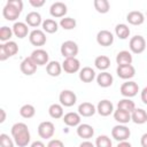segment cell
<instances>
[{"instance_id": "obj_1", "label": "cell", "mask_w": 147, "mask_h": 147, "mask_svg": "<svg viewBox=\"0 0 147 147\" xmlns=\"http://www.w3.org/2000/svg\"><path fill=\"white\" fill-rule=\"evenodd\" d=\"M11 136L14 138L15 144L18 147H25V146H28L29 142H30V139H31L30 132H29V129H28V125L25 123H22V122L15 123L11 126Z\"/></svg>"}, {"instance_id": "obj_2", "label": "cell", "mask_w": 147, "mask_h": 147, "mask_svg": "<svg viewBox=\"0 0 147 147\" xmlns=\"http://www.w3.org/2000/svg\"><path fill=\"white\" fill-rule=\"evenodd\" d=\"M23 10L22 0H8L2 9V15L7 21H15Z\"/></svg>"}, {"instance_id": "obj_3", "label": "cell", "mask_w": 147, "mask_h": 147, "mask_svg": "<svg viewBox=\"0 0 147 147\" xmlns=\"http://www.w3.org/2000/svg\"><path fill=\"white\" fill-rule=\"evenodd\" d=\"M130 134H131V131L127 126H125L124 124H118V125H115L113 129H111V137L117 140L118 142L121 141H126L129 138H130Z\"/></svg>"}, {"instance_id": "obj_4", "label": "cell", "mask_w": 147, "mask_h": 147, "mask_svg": "<svg viewBox=\"0 0 147 147\" xmlns=\"http://www.w3.org/2000/svg\"><path fill=\"white\" fill-rule=\"evenodd\" d=\"M61 54L63 55L64 59L68 57H76V55L78 54V45L72 41V40H67L61 45Z\"/></svg>"}, {"instance_id": "obj_5", "label": "cell", "mask_w": 147, "mask_h": 147, "mask_svg": "<svg viewBox=\"0 0 147 147\" xmlns=\"http://www.w3.org/2000/svg\"><path fill=\"white\" fill-rule=\"evenodd\" d=\"M129 47L130 51L134 54H141L145 49H146V40L142 36H134L130 39L129 42Z\"/></svg>"}, {"instance_id": "obj_6", "label": "cell", "mask_w": 147, "mask_h": 147, "mask_svg": "<svg viewBox=\"0 0 147 147\" xmlns=\"http://www.w3.org/2000/svg\"><path fill=\"white\" fill-rule=\"evenodd\" d=\"M119 92L124 98H129L130 99V98L137 95V93L139 92V86H138V84L136 82L129 80V82H125V83H123L121 85Z\"/></svg>"}, {"instance_id": "obj_7", "label": "cell", "mask_w": 147, "mask_h": 147, "mask_svg": "<svg viewBox=\"0 0 147 147\" xmlns=\"http://www.w3.org/2000/svg\"><path fill=\"white\" fill-rule=\"evenodd\" d=\"M54 132H55V126L49 121L41 122L38 126V134L42 139H51L54 136Z\"/></svg>"}, {"instance_id": "obj_8", "label": "cell", "mask_w": 147, "mask_h": 147, "mask_svg": "<svg viewBox=\"0 0 147 147\" xmlns=\"http://www.w3.org/2000/svg\"><path fill=\"white\" fill-rule=\"evenodd\" d=\"M30 57L33 60V62L37 64V65H47L48 64V60H49V56H48V53L42 49V48H37L34 49Z\"/></svg>"}, {"instance_id": "obj_9", "label": "cell", "mask_w": 147, "mask_h": 147, "mask_svg": "<svg viewBox=\"0 0 147 147\" xmlns=\"http://www.w3.org/2000/svg\"><path fill=\"white\" fill-rule=\"evenodd\" d=\"M59 101L64 107H71L76 103L77 96L76 94L70 90H63L59 95Z\"/></svg>"}, {"instance_id": "obj_10", "label": "cell", "mask_w": 147, "mask_h": 147, "mask_svg": "<svg viewBox=\"0 0 147 147\" xmlns=\"http://www.w3.org/2000/svg\"><path fill=\"white\" fill-rule=\"evenodd\" d=\"M29 40L33 46H44L46 44V34L42 30L34 29L30 32Z\"/></svg>"}, {"instance_id": "obj_11", "label": "cell", "mask_w": 147, "mask_h": 147, "mask_svg": "<svg viewBox=\"0 0 147 147\" xmlns=\"http://www.w3.org/2000/svg\"><path fill=\"white\" fill-rule=\"evenodd\" d=\"M62 69L65 72H68V74H75V72L79 71V69H80V62L76 57L64 59V61L62 63Z\"/></svg>"}, {"instance_id": "obj_12", "label": "cell", "mask_w": 147, "mask_h": 147, "mask_svg": "<svg viewBox=\"0 0 147 147\" xmlns=\"http://www.w3.org/2000/svg\"><path fill=\"white\" fill-rule=\"evenodd\" d=\"M96 42L103 47L110 46L114 42V34L108 30H101L96 34Z\"/></svg>"}, {"instance_id": "obj_13", "label": "cell", "mask_w": 147, "mask_h": 147, "mask_svg": "<svg viewBox=\"0 0 147 147\" xmlns=\"http://www.w3.org/2000/svg\"><path fill=\"white\" fill-rule=\"evenodd\" d=\"M96 111L100 116L107 117L114 113V105L109 100H106V99L101 100V101H99V103L96 106Z\"/></svg>"}, {"instance_id": "obj_14", "label": "cell", "mask_w": 147, "mask_h": 147, "mask_svg": "<svg viewBox=\"0 0 147 147\" xmlns=\"http://www.w3.org/2000/svg\"><path fill=\"white\" fill-rule=\"evenodd\" d=\"M116 74L122 79H131L136 75V69L132 64L127 65H117Z\"/></svg>"}, {"instance_id": "obj_15", "label": "cell", "mask_w": 147, "mask_h": 147, "mask_svg": "<svg viewBox=\"0 0 147 147\" xmlns=\"http://www.w3.org/2000/svg\"><path fill=\"white\" fill-rule=\"evenodd\" d=\"M68 9H67V5L64 2H61V1H56L54 2L51 8H49V14L53 16V17H64V15L67 14Z\"/></svg>"}, {"instance_id": "obj_16", "label": "cell", "mask_w": 147, "mask_h": 147, "mask_svg": "<svg viewBox=\"0 0 147 147\" xmlns=\"http://www.w3.org/2000/svg\"><path fill=\"white\" fill-rule=\"evenodd\" d=\"M20 68H21V71H22L24 75L31 76V75H33V74L36 72V70H37V64H36V63L33 62V60L29 56V57H25V59L21 62Z\"/></svg>"}, {"instance_id": "obj_17", "label": "cell", "mask_w": 147, "mask_h": 147, "mask_svg": "<svg viewBox=\"0 0 147 147\" xmlns=\"http://www.w3.org/2000/svg\"><path fill=\"white\" fill-rule=\"evenodd\" d=\"M28 26L29 25L24 22H15L14 25H13V32L17 38L23 39L29 33V28Z\"/></svg>"}, {"instance_id": "obj_18", "label": "cell", "mask_w": 147, "mask_h": 147, "mask_svg": "<svg viewBox=\"0 0 147 147\" xmlns=\"http://www.w3.org/2000/svg\"><path fill=\"white\" fill-rule=\"evenodd\" d=\"M96 113V108L91 102H83L78 106V114L83 117H91Z\"/></svg>"}, {"instance_id": "obj_19", "label": "cell", "mask_w": 147, "mask_h": 147, "mask_svg": "<svg viewBox=\"0 0 147 147\" xmlns=\"http://www.w3.org/2000/svg\"><path fill=\"white\" fill-rule=\"evenodd\" d=\"M77 134L82 139H90L94 134V129L90 124H79L77 126Z\"/></svg>"}, {"instance_id": "obj_20", "label": "cell", "mask_w": 147, "mask_h": 147, "mask_svg": "<svg viewBox=\"0 0 147 147\" xmlns=\"http://www.w3.org/2000/svg\"><path fill=\"white\" fill-rule=\"evenodd\" d=\"M113 82H114L113 76L109 72H107V71H101L96 76V83L101 87H105V88L106 87H109V86L113 85Z\"/></svg>"}, {"instance_id": "obj_21", "label": "cell", "mask_w": 147, "mask_h": 147, "mask_svg": "<svg viewBox=\"0 0 147 147\" xmlns=\"http://www.w3.org/2000/svg\"><path fill=\"white\" fill-rule=\"evenodd\" d=\"M126 21L132 25H140L145 21V16L141 11L132 10L126 15Z\"/></svg>"}, {"instance_id": "obj_22", "label": "cell", "mask_w": 147, "mask_h": 147, "mask_svg": "<svg viewBox=\"0 0 147 147\" xmlns=\"http://www.w3.org/2000/svg\"><path fill=\"white\" fill-rule=\"evenodd\" d=\"M25 23L29 26L32 28H37L40 24H42V20H41V15L38 11H30L26 16H25Z\"/></svg>"}, {"instance_id": "obj_23", "label": "cell", "mask_w": 147, "mask_h": 147, "mask_svg": "<svg viewBox=\"0 0 147 147\" xmlns=\"http://www.w3.org/2000/svg\"><path fill=\"white\" fill-rule=\"evenodd\" d=\"M131 121L136 124H144L147 122V113L141 108H136L131 113Z\"/></svg>"}, {"instance_id": "obj_24", "label": "cell", "mask_w": 147, "mask_h": 147, "mask_svg": "<svg viewBox=\"0 0 147 147\" xmlns=\"http://www.w3.org/2000/svg\"><path fill=\"white\" fill-rule=\"evenodd\" d=\"M63 122L68 126H78L80 124V115L78 113H67L63 116Z\"/></svg>"}, {"instance_id": "obj_25", "label": "cell", "mask_w": 147, "mask_h": 147, "mask_svg": "<svg viewBox=\"0 0 147 147\" xmlns=\"http://www.w3.org/2000/svg\"><path fill=\"white\" fill-rule=\"evenodd\" d=\"M95 78V71L91 67H84L79 70V79L84 83H91Z\"/></svg>"}, {"instance_id": "obj_26", "label": "cell", "mask_w": 147, "mask_h": 147, "mask_svg": "<svg viewBox=\"0 0 147 147\" xmlns=\"http://www.w3.org/2000/svg\"><path fill=\"white\" fill-rule=\"evenodd\" d=\"M116 63L118 65H127L132 63V54L129 51H121L116 55Z\"/></svg>"}, {"instance_id": "obj_27", "label": "cell", "mask_w": 147, "mask_h": 147, "mask_svg": "<svg viewBox=\"0 0 147 147\" xmlns=\"http://www.w3.org/2000/svg\"><path fill=\"white\" fill-rule=\"evenodd\" d=\"M114 118L119 124H124L125 125L126 123H129L131 121V113L117 108V110L114 111Z\"/></svg>"}, {"instance_id": "obj_28", "label": "cell", "mask_w": 147, "mask_h": 147, "mask_svg": "<svg viewBox=\"0 0 147 147\" xmlns=\"http://www.w3.org/2000/svg\"><path fill=\"white\" fill-rule=\"evenodd\" d=\"M46 71L49 76L57 77V76H60V74L62 71V64H60V62H57V61H51L46 65Z\"/></svg>"}, {"instance_id": "obj_29", "label": "cell", "mask_w": 147, "mask_h": 147, "mask_svg": "<svg viewBox=\"0 0 147 147\" xmlns=\"http://www.w3.org/2000/svg\"><path fill=\"white\" fill-rule=\"evenodd\" d=\"M0 46L3 48V51H5V53L7 54L8 57L16 55L17 52H18V46H17V44H16L15 41H11V40H9V41H7V42H3V44H1Z\"/></svg>"}, {"instance_id": "obj_30", "label": "cell", "mask_w": 147, "mask_h": 147, "mask_svg": "<svg viewBox=\"0 0 147 147\" xmlns=\"http://www.w3.org/2000/svg\"><path fill=\"white\" fill-rule=\"evenodd\" d=\"M94 64L99 70L105 71L110 67V59L108 56H106V55H99V56L95 57Z\"/></svg>"}, {"instance_id": "obj_31", "label": "cell", "mask_w": 147, "mask_h": 147, "mask_svg": "<svg viewBox=\"0 0 147 147\" xmlns=\"http://www.w3.org/2000/svg\"><path fill=\"white\" fill-rule=\"evenodd\" d=\"M48 114H49V116L52 118H55V119L63 117L64 116L63 115V106L61 103H53V105H51L49 108H48Z\"/></svg>"}, {"instance_id": "obj_32", "label": "cell", "mask_w": 147, "mask_h": 147, "mask_svg": "<svg viewBox=\"0 0 147 147\" xmlns=\"http://www.w3.org/2000/svg\"><path fill=\"white\" fill-rule=\"evenodd\" d=\"M41 25H42V31L47 33H54L59 29V24L52 18H46L45 21H42Z\"/></svg>"}, {"instance_id": "obj_33", "label": "cell", "mask_w": 147, "mask_h": 147, "mask_svg": "<svg viewBox=\"0 0 147 147\" xmlns=\"http://www.w3.org/2000/svg\"><path fill=\"white\" fill-rule=\"evenodd\" d=\"M117 108L118 109H122V110H125V111H129V113H132L136 109V105H134V102L131 99L124 98V99H122V100L118 101Z\"/></svg>"}, {"instance_id": "obj_34", "label": "cell", "mask_w": 147, "mask_h": 147, "mask_svg": "<svg viewBox=\"0 0 147 147\" xmlns=\"http://www.w3.org/2000/svg\"><path fill=\"white\" fill-rule=\"evenodd\" d=\"M93 5H94L95 10L100 14H106L110 9V3L108 0H94Z\"/></svg>"}, {"instance_id": "obj_35", "label": "cell", "mask_w": 147, "mask_h": 147, "mask_svg": "<svg viewBox=\"0 0 147 147\" xmlns=\"http://www.w3.org/2000/svg\"><path fill=\"white\" fill-rule=\"evenodd\" d=\"M115 33L116 36L119 38V39H126L129 36H130V29L126 24L124 23H121V24H117L116 28H115Z\"/></svg>"}, {"instance_id": "obj_36", "label": "cell", "mask_w": 147, "mask_h": 147, "mask_svg": "<svg viewBox=\"0 0 147 147\" xmlns=\"http://www.w3.org/2000/svg\"><path fill=\"white\" fill-rule=\"evenodd\" d=\"M34 114H36L34 107H33L32 105H29V103L22 106L21 109H20V115H21L23 118H31V117L34 116Z\"/></svg>"}, {"instance_id": "obj_37", "label": "cell", "mask_w": 147, "mask_h": 147, "mask_svg": "<svg viewBox=\"0 0 147 147\" xmlns=\"http://www.w3.org/2000/svg\"><path fill=\"white\" fill-rule=\"evenodd\" d=\"M76 25H77V22L72 17H63L60 21V26L64 30H72L76 28Z\"/></svg>"}, {"instance_id": "obj_38", "label": "cell", "mask_w": 147, "mask_h": 147, "mask_svg": "<svg viewBox=\"0 0 147 147\" xmlns=\"http://www.w3.org/2000/svg\"><path fill=\"white\" fill-rule=\"evenodd\" d=\"M111 146H113L111 139L106 134H101L95 139V147H111Z\"/></svg>"}, {"instance_id": "obj_39", "label": "cell", "mask_w": 147, "mask_h": 147, "mask_svg": "<svg viewBox=\"0 0 147 147\" xmlns=\"http://www.w3.org/2000/svg\"><path fill=\"white\" fill-rule=\"evenodd\" d=\"M13 34H14L13 29H10V28H8V26H2V28H0V40H1V41H5V42L9 41V39L11 38Z\"/></svg>"}, {"instance_id": "obj_40", "label": "cell", "mask_w": 147, "mask_h": 147, "mask_svg": "<svg viewBox=\"0 0 147 147\" xmlns=\"http://www.w3.org/2000/svg\"><path fill=\"white\" fill-rule=\"evenodd\" d=\"M14 142L15 141H13L8 134H6V133L0 134V146L1 147H14Z\"/></svg>"}, {"instance_id": "obj_41", "label": "cell", "mask_w": 147, "mask_h": 147, "mask_svg": "<svg viewBox=\"0 0 147 147\" xmlns=\"http://www.w3.org/2000/svg\"><path fill=\"white\" fill-rule=\"evenodd\" d=\"M47 147H64V144L59 139H52L47 144Z\"/></svg>"}, {"instance_id": "obj_42", "label": "cell", "mask_w": 147, "mask_h": 147, "mask_svg": "<svg viewBox=\"0 0 147 147\" xmlns=\"http://www.w3.org/2000/svg\"><path fill=\"white\" fill-rule=\"evenodd\" d=\"M29 2L34 8H39V7H42L45 5V0H29Z\"/></svg>"}, {"instance_id": "obj_43", "label": "cell", "mask_w": 147, "mask_h": 147, "mask_svg": "<svg viewBox=\"0 0 147 147\" xmlns=\"http://www.w3.org/2000/svg\"><path fill=\"white\" fill-rule=\"evenodd\" d=\"M140 96H141V101H142V102H144L145 105H147V86L142 88V91H141V94H140Z\"/></svg>"}, {"instance_id": "obj_44", "label": "cell", "mask_w": 147, "mask_h": 147, "mask_svg": "<svg viewBox=\"0 0 147 147\" xmlns=\"http://www.w3.org/2000/svg\"><path fill=\"white\" fill-rule=\"evenodd\" d=\"M30 147H46V146H45V144H44L42 141L36 140V141H33V142L30 145Z\"/></svg>"}, {"instance_id": "obj_45", "label": "cell", "mask_w": 147, "mask_h": 147, "mask_svg": "<svg viewBox=\"0 0 147 147\" xmlns=\"http://www.w3.org/2000/svg\"><path fill=\"white\" fill-rule=\"evenodd\" d=\"M140 144L142 147H147V133H144L140 139Z\"/></svg>"}, {"instance_id": "obj_46", "label": "cell", "mask_w": 147, "mask_h": 147, "mask_svg": "<svg viewBox=\"0 0 147 147\" xmlns=\"http://www.w3.org/2000/svg\"><path fill=\"white\" fill-rule=\"evenodd\" d=\"M8 59V56H7V54L5 53V51H3V48L0 46V61H5V60H7Z\"/></svg>"}, {"instance_id": "obj_47", "label": "cell", "mask_w": 147, "mask_h": 147, "mask_svg": "<svg viewBox=\"0 0 147 147\" xmlns=\"http://www.w3.org/2000/svg\"><path fill=\"white\" fill-rule=\"evenodd\" d=\"M116 147H132V145L129 141H121V142L117 144Z\"/></svg>"}, {"instance_id": "obj_48", "label": "cell", "mask_w": 147, "mask_h": 147, "mask_svg": "<svg viewBox=\"0 0 147 147\" xmlns=\"http://www.w3.org/2000/svg\"><path fill=\"white\" fill-rule=\"evenodd\" d=\"M79 147H95L91 141H83L80 145H79Z\"/></svg>"}, {"instance_id": "obj_49", "label": "cell", "mask_w": 147, "mask_h": 147, "mask_svg": "<svg viewBox=\"0 0 147 147\" xmlns=\"http://www.w3.org/2000/svg\"><path fill=\"white\" fill-rule=\"evenodd\" d=\"M0 113H1V118H0V123H3L5 119H6V111L3 109H0Z\"/></svg>"}, {"instance_id": "obj_50", "label": "cell", "mask_w": 147, "mask_h": 147, "mask_svg": "<svg viewBox=\"0 0 147 147\" xmlns=\"http://www.w3.org/2000/svg\"><path fill=\"white\" fill-rule=\"evenodd\" d=\"M146 16H147V14H146Z\"/></svg>"}]
</instances>
